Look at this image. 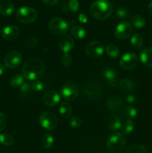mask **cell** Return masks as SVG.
Returning <instances> with one entry per match:
<instances>
[{"mask_svg": "<svg viewBox=\"0 0 152 153\" xmlns=\"http://www.w3.org/2000/svg\"><path fill=\"white\" fill-rule=\"evenodd\" d=\"M15 10V7L10 1H2L0 3V14L3 16H10L13 14Z\"/></svg>", "mask_w": 152, "mask_h": 153, "instance_id": "cell-21", "label": "cell"}, {"mask_svg": "<svg viewBox=\"0 0 152 153\" xmlns=\"http://www.w3.org/2000/svg\"><path fill=\"white\" fill-rule=\"evenodd\" d=\"M122 114L128 120H132L137 116V110L133 106H128L124 108Z\"/></svg>", "mask_w": 152, "mask_h": 153, "instance_id": "cell-25", "label": "cell"}, {"mask_svg": "<svg viewBox=\"0 0 152 153\" xmlns=\"http://www.w3.org/2000/svg\"><path fill=\"white\" fill-rule=\"evenodd\" d=\"M39 122L43 128L49 131L55 129L58 126V119L56 116L50 111L42 113L39 118Z\"/></svg>", "mask_w": 152, "mask_h": 153, "instance_id": "cell-7", "label": "cell"}, {"mask_svg": "<svg viewBox=\"0 0 152 153\" xmlns=\"http://www.w3.org/2000/svg\"><path fill=\"white\" fill-rule=\"evenodd\" d=\"M106 53L110 58H116L119 55V49L115 44H108L106 47Z\"/></svg>", "mask_w": 152, "mask_h": 153, "instance_id": "cell-27", "label": "cell"}, {"mask_svg": "<svg viewBox=\"0 0 152 153\" xmlns=\"http://www.w3.org/2000/svg\"><path fill=\"white\" fill-rule=\"evenodd\" d=\"M137 64H138V58L137 55L133 52H127L124 54L119 61L120 67L126 70L134 68Z\"/></svg>", "mask_w": 152, "mask_h": 153, "instance_id": "cell-12", "label": "cell"}, {"mask_svg": "<svg viewBox=\"0 0 152 153\" xmlns=\"http://www.w3.org/2000/svg\"><path fill=\"white\" fill-rule=\"evenodd\" d=\"M4 70H5V66H4V64H0V76H1L4 73Z\"/></svg>", "mask_w": 152, "mask_h": 153, "instance_id": "cell-44", "label": "cell"}, {"mask_svg": "<svg viewBox=\"0 0 152 153\" xmlns=\"http://www.w3.org/2000/svg\"><path fill=\"white\" fill-rule=\"evenodd\" d=\"M37 12L34 8L31 7H21L16 11V18L23 24H30L37 19Z\"/></svg>", "mask_w": 152, "mask_h": 153, "instance_id": "cell-5", "label": "cell"}, {"mask_svg": "<svg viewBox=\"0 0 152 153\" xmlns=\"http://www.w3.org/2000/svg\"><path fill=\"white\" fill-rule=\"evenodd\" d=\"M89 11L92 17L97 20H105L111 15L113 6L108 1L97 0L90 6Z\"/></svg>", "mask_w": 152, "mask_h": 153, "instance_id": "cell-2", "label": "cell"}, {"mask_svg": "<svg viewBox=\"0 0 152 153\" xmlns=\"http://www.w3.org/2000/svg\"><path fill=\"white\" fill-rule=\"evenodd\" d=\"M61 61H62L63 65L65 66V67H69V66L71 65L72 62V55H69V53H64L63 55L62 56Z\"/></svg>", "mask_w": 152, "mask_h": 153, "instance_id": "cell-36", "label": "cell"}, {"mask_svg": "<svg viewBox=\"0 0 152 153\" xmlns=\"http://www.w3.org/2000/svg\"><path fill=\"white\" fill-rule=\"evenodd\" d=\"M104 52V46L101 42L92 41L86 46V53L92 58H98L103 55Z\"/></svg>", "mask_w": 152, "mask_h": 153, "instance_id": "cell-11", "label": "cell"}, {"mask_svg": "<svg viewBox=\"0 0 152 153\" xmlns=\"http://www.w3.org/2000/svg\"><path fill=\"white\" fill-rule=\"evenodd\" d=\"M135 126L134 123L132 120H127L126 122L122 126V134H130L134 131Z\"/></svg>", "mask_w": 152, "mask_h": 153, "instance_id": "cell-32", "label": "cell"}, {"mask_svg": "<svg viewBox=\"0 0 152 153\" xmlns=\"http://www.w3.org/2000/svg\"><path fill=\"white\" fill-rule=\"evenodd\" d=\"M132 23L135 28H142L145 25V19L141 15H136L132 18Z\"/></svg>", "mask_w": 152, "mask_h": 153, "instance_id": "cell-30", "label": "cell"}, {"mask_svg": "<svg viewBox=\"0 0 152 153\" xmlns=\"http://www.w3.org/2000/svg\"><path fill=\"white\" fill-rule=\"evenodd\" d=\"M60 49L64 53H69L75 46V40L71 35H64L58 42Z\"/></svg>", "mask_w": 152, "mask_h": 153, "instance_id": "cell-15", "label": "cell"}, {"mask_svg": "<svg viewBox=\"0 0 152 153\" xmlns=\"http://www.w3.org/2000/svg\"><path fill=\"white\" fill-rule=\"evenodd\" d=\"M78 20L79 22H81V23H86L88 21V18L87 16H86V14H84V13H80V14L78 15Z\"/></svg>", "mask_w": 152, "mask_h": 153, "instance_id": "cell-42", "label": "cell"}, {"mask_svg": "<svg viewBox=\"0 0 152 153\" xmlns=\"http://www.w3.org/2000/svg\"><path fill=\"white\" fill-rule=\"evenodd\" d=\"M59 112L63 117L69 118L71 116L72 108L70 104H69L67 102H63L59 106Z\"/></svg>", "mask_w": 152, "mask_h": 153, "instance_id": "cell-23", "label": "cell"}, {"mask_svg": "<svg viewBox=\"0 0 152 153\" xmlns=\"http://www.w3.org/2000/svg\"><path fill=\"white\" fill-rule=\"evenodd\" d=\"M69 7L72 12H77L79 9L78 0H69Z\"/></svg>", "mask_w": 152, "mask_h": 153, "instance_id": "cell-39", "label": "cell"}, {"mask_svg": "<svg viewBox=\"0 0 152 153\" xmlns=\"http://www.w3.org/2000/svg\"><path fill=\"white\" fill-rule=\"evenodd\" d=\"M148 13L151 16H152V1L149 4L148 7Z\"/></svg>", "mask_w": 152, "mask_h": 153, "instance_id": "cell-45", "label": "cell"}, {"mask_svg": "<svg viewBox=\"0 0 152 153\" xmlns=\"http://www.w3.org/2000/svg\"><path fill=\"white\" fill-rule=\"evenodd\" d=\"M22 57L18 51H11L6 55L4 59V64L9 69H15L21 64Z\"/></svg>", "mask_w": 152, "mask_h": 153, "instance_id": "cell-10", "label": "cell"}, {"mask_svg": "<svg viewBox=\"0 0 152 153\" xmlns=\"http://www.w3.org/2000/svg\"><path fill=\"white\" fill-rule=\"evenodd\" d=\"M125 153H148V150L141 144H134L127 149Z\"/></svg>", "mask_w": 152, "mask_h": 153, "instance_id": "cell-29", "label": "cell"}, {"mask_svg": "<svg viewBox=\"0 0 152 153\" xmlns=\"http://www.w3.org/2000/svg\"><path fill=\"white\" fill-rule=\"evenodd\" d=\"M103 1H109V0H103Z\"/></svg>", "mask_w": 152, "mask_h": 153, "instance_id": "cell-46", "label": "cell"}, {"mask_svg": "<svg viewBox=\"0 0 152 153\" xmlns=\"http://www.w3.org/2000/svg\"><path fill=\"white\" fill-rule=\"evenodd\" d=\"M126 101L130 104H134L137 102V97L134 94H128L126 97Z\"/></svg>", "mask_w": 152, "mask_h": 153, "instance_id": "cell-41", "label": "cell"}, {"mask_svg": "<svg viewBox=\"0 0 152 153\" xmlns=\"http://www.w3.org/2000/svg\"><path fill=\"white\" fill-rule=\"evenodd\" d=\"M116 16L119 19H126L128 16V12L125 7H119L116 10Z\"/></svg>", "mask_w": 152, "mask_h": 153, "instance_id": "cell-38", "label": "cell"}, {"mask_svg": "<svg viewBox=\"0 0 152 153\" xmlns=\"http://www.w3.org/2000/svg\"><path fill=\"white\" fill-rule=\"evenodd\" d=\"M49 29L55 35H63L69 29V25L64 19L59 17L53 18L49 22Z\"/></svg>", "mask_w": 152, "mask_h": 153, "instance_id": "cell-8", "label": "cell"}, {"mask_svg": "<svg viewBox=\"0 0 152 153\" xmlns=\"http://www.w3.org/2000/svg\"><path fill=\"white\" fill-rule=\"evenodd\" d=\"M7 124V118L5 114L0 111V131H3Z\"/></svg>", "mask_w": 152, "mask_h": 153, "instance_id": "cell-40", "label": "cell"}, {"mask_svg": "<svg viewBox=\"0 0 152 153\" xmlns=\"http://www.w3.org/2000/svg\"><path fill=\"white\" fill-rule=\"evenodd\" d=\"M70 34L73 38H75L77 40H81L86 36V31L81 26L75 25V26L72 27L70 29Z\"/></svg>", "mask_w": 152, "mask_h": 153, "instance_id": "cell-22", "label": "cell"}, {"mask_svg": "<svg viewBox=\"0 0 152 153\" xmlns=\"http://www.w3.org/2000/svg\"><path fill=\"white\" fill-rule=\"evenodd\" d=\"M83 91L89 99L96 100L101 97L103 88L101 84L95 80H90L85 82L83 86Z\"/></svg>", "mask_w": 152, "mask_h": 153, "instance_id": "cell-4", "label": "cell"}, {"mask_svg": "<svg viewBox=\"0 0 152 153\" xmlns=\"http://www.w3.org/2000/svg\"><path fill=\"white\" fill-rule=\"evenodd\" d=\"M133 32L132 25L129 22H122L117 25L115 29V37L119 40L128 38Z\"/></svg>", "mask_w": 152, "mask_h": 153, "instance_id": "cell-9", "label": "cell"}, {"mask_svg": "<svg viewBox=\"0 0 152 153\" xmlns=\"http://www.w3.org/2000/svg\"><path fill=\"white\" fill-rule=\"evenodd\" d=\"M122 106V100L119 96H113L107 102V108L112 112H116Z\"/></svg>", "mask_w": 152, "mask_h": 153, "instance_id": "cell-17", "label": "cell"}, {"mask_svg": "<svg viewBox=\"0 0 152 153\" xmlns=\"http://www.w3.org/2000/svg\"><path fill=\"white\" fill-rule=\"evenodd\" d=\"M25 82V78L22 75L16 74L14 75L10 80V85L13 88H18L20 87Z\"/></svg>", "mask_w": 152, "mask_h": 153, "instance_id": "cell-28", "label": "cell"}, {"mask_svg": "<svg viewBox=\"0 0 152 153\" xmlns=\"http://www.w3.org/2000/svg\"><path fill=\"white\" fill-rule=\"evenodd\" d=\"M125 146V138L122 133L114 132L107 140V147L112 153L122 152Z\"/></svg>", "mask_w": 152, "mask_h": 153, "instance_id": "cell-3", "label": "cell"}, {"mask_svg": "<svg viewBox=\"0 0 152 153\" xmlns=\"http://www.w3.org/2000/svg\"><path fill=\"white\" fill-rule=\"evenodd\" d=\"M31 86L32 91H37V92H38V91H43L45 88L44 84H43L41 81L38 80V79H37V80L33 81L31 84Z\"/></svg>", "mask_w": 152, "mask_h": 153, "instance_id": "cell-35", "label": "cell"}, {"mask_svg": "<svg viewBox=\"0 0 152 153\" xmlns=\"http://www.w3.org/2000/svg\"><path fill=\"white\" fill-rule=\"evenodd\" d=\"M31 91H32L31 86L28 82H25L20 86V93L23 97H27L28 95H29L31 94Z\"/></svg>", "mask_w": 152, "mask_h": 153, "instance_id": "cell-34", "label": "cell"}, {"mask_svg": "<svg viewBox=\"0 0 152 153\" xmlns=\"http://www.w3.org/2000/svg\"><path fill=\"white\" fill-rule=\"evenodd\" d=\"M19 32H20L19 28L16 25H7L2 29L1 36L4 40L11 41L17 38L18 36L19 35Z\"/></svg>", "mask_w": 152, "mask_h": 153, "instance_id": "cell-14", "label": "cell"}, {"mask_svg": "<svg viewBox=\"0 0 152 153\" xmlns=\"http://www.w3.org/2000/svg\"><path fill=\"white\" fill-rule=\"evenodd\" d=\"M40 143L42 146L45 149H49L52 146L54 143V137L51 134H46L42 137L40 140Z\"/></svg>", "mask_w": 152, "mask_h": 153, "instance_id": "cell-26", "label": "cell"}, {"mask_svg": "<svg viewBox=\"0 0 152 153\" xmlns=\"http://www.w3.org/2000/svg\"><path fill=\"white\" fill-rule=\"evenodd\" d=\"M118 85H119V89L122 91H125V92H130V91H134L137 86L135 82L128 79H121Z\"/></svg>", "mask_w": 152, "mask_h": 153, "instance_id": "cell-19", "label": "cell"}, {"mask_svg": "<svg viewBox=\"0 0 152 153\" xmlns=\"http://www.w3.org/2000/svg\"><path fill=\"white\" fill-rule=\"evenodd\" d=\"M43 101L45 105L48 106H55L61 101V97L58 92L53 90L46 91L43 97Z\"/></svg>", "mask_w": 152, "mask_h": 153, "instance_id": "cell-13", "label": "cell"}, {"mask_svg": "<svg viewBox=\"0 0 152 153\" xmlns=\"http://www.w3.org/2000/svg\"><path fill=\"white\" fill-rule=\"evenodd\" d=\"M45 65L38 58L31 57L24 62L22 66V76L31 81L37 80L43 75Z\"/></svg>", "mask_w": 152, "mask_h": 153, "instance_id": "cell-1", "label": "cell"}, {"mask_svg": "<svg viewBox=\"0 0 152 153\" xmlns=\"http://www.w3.org/2000/svg\"><path fill=\"white\" fill-rule=\"evenodd\" d=\"M107 123H108V126L110 129L113 130V131H118V130L122 128V120L119 116L116 114H113L110 117Z\"/></svg>", "mask_w": 152, "mask_h": 153, "instance_id": "cell-20", "label": "cell"}, {"mask_svg": "<svg viewBox=\"0 0 152 153\" xmlns=\"http://www.w3.org/2000/svg\"><path fill=\"white\" fill-rule=\"evenodd\" d=\"M131 43L135 49H141L143 45V37L139 33H135L131 37Z\"/></svg>", "mask_w": 152, "mask_h": 153, "instance_id": "cell-24", "label": "cell"}, {"mask_svg": "<svg viewBox=\"0 0 152 153\" xmlns=\"http://www.w3.org/2000/svg\"><path fill=\"white\" fill-rule=\"evenodd\" d=\"M37 44H38V39L34 36H31L25 40V46L28 49H33V48H35Z\"/></svg>", "mask_w": 152, "mask_h": 153, "instance_id": "cell-33", "label": "cell"}, {"mask_svg": "<svg viewBox=\"0 0 152 153\" xmlns=\"http://www.w3.org/2000/svg\"><path fill=\"white\" fill-rule=\"evenodd\" d=\"M44 4H48V5H54L58 3V0H41Z\"/></svg>", "mask_w": 152, "mask_h": 153, "instance_id": "cell-43", "label": "cell"}, {"mask_svg": "<svg viewBox=\"0 0 152 153\" xmlns=\"http://www.w3.org/2000/svg\"><path fill=\"white\" fill-rule=\"evenodd\" d=\"M79 93L78 86L73 82H67L61 87V94L63 98L67 101H72L77 98Z\"/></svg>", "mask_w": 152, "mask_h": 153, "instance_id": "cell-6", "label": "cell"}, {"mask_svg": "<svg viewBox=\"0 0 152 153\" xmlns=\"http://www.w3.org/2000/svg\"><path fill=\"white\" fill-rule=\"evenodd\" d=\"M13 138L11 135L7 134V133H3L0 134V143L4 146H10L13 145Z\"/></svg>", "mask_w": 152, "mask_h": 153, "instance_id": "cell-31", "label": "cell"}, {"mask_svg": "<svg viewBox=\"0 0 152 153\" xmlns=\"http://www.w3.org/2000/svg\"><path fill=\"white\" fill-rule=\"evenodd\" d=\"M69 124L73 128H79L82 125V121L77 117H72L70 118Z\"/></svg>", "mask_w": 152, "mask_h": 153, "instance_id": "cell-37", "label": "cell"}, {"mask_svg": "<svg viewBox=\"0 0 152 153\" xmlns=\"http://www.w3.org/2000/svg\"><path fill=\"white\" fill-rule=\"evenodd\" d=\"M103 76L110 86L113 88L117 86L118 82L116 80V73L113 69L110 67H106L103 71Z\"/></svg>", "mask_w": 152, "mask_h": 153, "instance_id": "cell-16", "label": "cell"}, {"mask_svg": "<svg viewBox=\"0 0 152 153\" xmlns=\"http://www.w3.org/2000/svg\"><path fill=\"white\" fill-rule=\"evenodd\" d=\"M139 58L145 66L152 68V47L142 49L140 52Z\"/></svg>", "mask_w": 152, "mask_h": 153, "instance_id": "cell-18", "label": "cell"}]
</instances>
